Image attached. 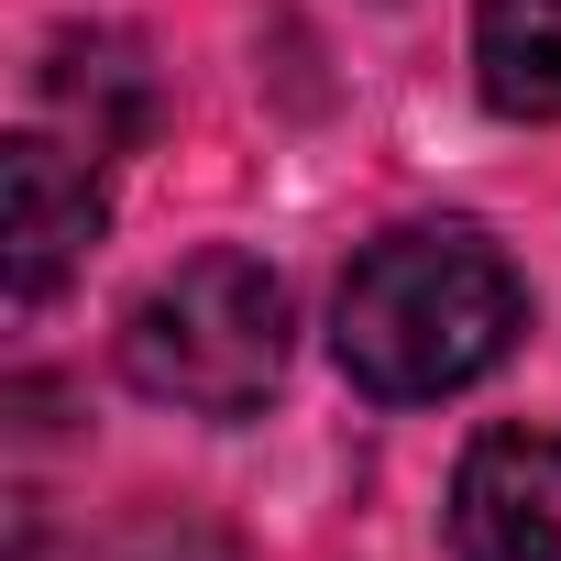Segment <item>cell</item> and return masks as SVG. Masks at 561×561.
<instances>
[{
  "instance_id": "obj_1",
  "label": "cell",
  "mask_w": 561,
  "mask_h": 561,
  "mask_svg": "<svg viewBox=\"0 0 561 561\" xmlns=\"http://www.w3.org/2000/svg\"><path fill=\"white\" fill-rule=\"evenodd\" d=\"M517 331H528V287L473 220H408V231L364 242L342 275V309H331L342 375L386 408H440V397L484 386L517 353Z\"/></svg>"
},
{
  "instance_id": "obj_2",
  "label": "cell",
  "mask_w": 561,
  "mask_h": 561,
  "mask_svg": "<svg viewBox=\"0 0 561 561\" xmlns=\"http://www.w3.org/2000/svg\"><path fill=\"white\" fill-rule=\"evenodd\" d=\"M287 342H298V309H287V275L264 253H187L165 264L154 287L133 298L122 320V375L154 397V408H187V419H253L287 375Z\"/></svg>"
},
{
  "instance_id": "obj_3",
  "label": "cell",
  "mask_w": 561,
  "mask_h": 561,
  "mask_svg": "<svg viewBox=\"0 0 561 561\" xmlns=\"http://www.w3.org/2000/svg\"><path fill=\"white\" fill-rule=\"evenodd\" d=\"M111 198H100V165H78L56 133H12L0 144V287L12 309H45L67 275L89 264Z\"/></svg>"
},
{
  "instance_id": "obj_4",
  "label": "cell",
  "mask_w": 561,
  "mask_h": 561,
  "mask_svg": "<svg viewBox=\"0 0 561 561\" xmlns=\"http://www.w3.org/2000/svg\"><path fill=\"white\" fill-rule=\"evenodd\" d=\"M451 561H561V440L484 430L451 473Z\"/></svg>"
},
{
  "instance_id": "obj_5",
  "label": "cell",
  "mask_w": 561,
  "mask_h": 561,
  "mask_svg": "<svg viewBox=\"0 0 561 561\" xmlns=\"http://www.w3.org/2000/svg\"><path fill=\"white\" fill-rule=\"evenodd\" d=\"M45 111L89 144V154H133L154 133V67L122 45V34H56L45 45Z\"/></svg>"
},
{
  "instance_id": "obj_6",
  "label": "cell",
  "mask_w": 561,
  "mask_h": 561,
  "mask_svg": "<svg viewBox=\"0 0 561 561\" xmlns=\"http://www.w3.org/2000/svg\"><path fill=\"white\" fill-rule=\"evenodd\" d=\"M473 78L506 122H561V0H473Z\"/></svg>"
}]
</instances>
